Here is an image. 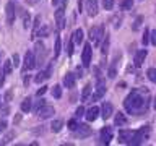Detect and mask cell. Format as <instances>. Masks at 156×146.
<instances>
[{"instance_id":"5bb4252c","label":"cell","mask_w":156,"mask_h":146,"mask_svg":"<svg viewBox=\"0 0 156 146\" xmlns=\"http://www.w3.org/2000/svg\"><path fill=\"white\" fill-rule=\"evenodd\" d=\"M51 71H52V63H49V67L46 68V70H41V71L36 75L34 81H36V83H41V81H44V80H47V78L51 76Z\"/></svg>"},{"instance_id":"ee69618b","label":"cell","mask_w":156,"mask_h":146,"mask_svg":"<svg viewBox=\"0 0 156 146\" xmlns=\"http://www.w3.org/2000/svg\"><path fill=\"white\" fill-rule=\"evenodd\" d=\"M44 106V99H41V101H37V104H36V107H34V112H37L41 107Z\"/></svg>"},{"instance_id":"4316f807","label":"cell","mask_w":156,"mask_h":146,"mask_svg":"<svg viewBox=\"0 0 156 146\" xmlns=\"http://www.w3.org/2000/svg\"><path fill=\"white\" fill-rule=\"evenodd\" d=\"M36 36H49V26H42V28H37V31H36V34H34V37Z\"/></svg>"},{"instance_id":"8fae6325","label":"cell","mask_w":156,"mask_h":146,"mask_svg":"<svg viewBox=\"0 0 156 146\" xmlns=\"http://www.w3.org/2000/svg\"><path fill=\"white\" fill-rule=\"evenodd\" d=\"M104 94H106V86H104V83H102L101 78H98V86H96V91H94V94H93L91 101H99Z\"/></svg>"},{"instance_id":"7bdbcfd3","label":"cell","mask_w":156,"mask_h":146,"mask_svg":"<svg viewBox=\"0 0 156 146\" xmlns=\"http://www.w3.org/2000/svg\"><path fill=\"white\" fill-rule=\"evenodd\" d=\"M150 36H151V44H153V46H156V29L150 33Z\"/></svg>"},{"instance_id":"f6af8a7d","label":"cell","mask_w":156,"mask_h":146,"mask_svg":"<svg viewBox=\"0 0 156 146\" xmlns=\"http://www.w3.org/2000/svg\"><path fill=\"white\" fill-rule=\"evenodd\" d=\"M15 136V131H10V133L5 136V143H8V141H12V138Z\"/></svg>"},{"instance_id":"d590c367","label":"cell","mask_w":156,"mask_h":146,"mask_svg":"<svg viewBox=\"0 0 156 146\" xmlns=\"http://www.w3.org/2000/svg\"><path fill=\"white\" fill-rule=\"evenodd\" d=\"M148 41H150V31H148V29H145L143 37H141V42H143L145 46H146V42H148Z\"/></svg>"},{"instance_id":"f546056e","label":"cell","mask_w":156,"mask_h":146,"mask_svg":"<svg viewBox=\"0 0 156 146\" xmlns=\"http://www.w3.org/2000/svg\"><path fill=\"white\" fill-rule=\"evenodd\" d=\"M29 24H31V16H29V13H24L23 15V26L28 29Z\"/></svg>"},{"instance_id":"8992f818","label":"cell","mask_w":156,"mask_h":146,"mask_svg":"<svg viewBox=\"0 0 156 146\" xmlns=\"http://www.w3.org/2000/svg\"><path fill=\"white\" fill-rule=\"evenodd\" d=\"M34 57H36V65H41L46 58V46L42 42H36V52H34Z\"/></svg>"},{"instance_id":"277c9868","label":"cell","mask_w":156,"mask_h":146,"mask_svg":"<svg viewBox=\"0 0 156 146\" xmlns=\"http://www.w3.org/2000/svg\"><path fill=\"white\" fill-rule=\"evenodd\" d=\"M34 67H36V57H34V52L28 50L26 55H24V60H23V71L33 70Z\"/></svg>"},{"instance_id":"5b68a950","label":"cell","mask_w":156,"mask_h":146,"mask_svg":"<svg viewBox=\"0 0 156 146\" xmlns=\"http://www.w3.org/2000/svg\"><path fill=\"white\" fill-rule=\"evenodd\" d=\"M36 114H37V117H39L41 120H46V119H51V117H54V114H55V109H54L52 106H46V104H44L41 109L36 112Z\"/></svg>"},{"instance_id":"f1b7e54d","label":"cell","mask_w":156,"mask_h":146,"mask_svg":"<svg viewBox=\"0 0 156 146\" xmlns=\"http://www.w3.org/2000/svg\"><path fill=\"white\" fill-rule=\"evenodd\" d=\"M60 54V37L55 36V47H54V57H58Z\"/></svg>"},{"instance_id":"f907efd6","label":"cell","mask_w":156,"mask_h":146,"mask_svg":"<svg viewBox=\"0 0 156 146\" xmlns=\"http://www.w3.org/2000/svg\"><path fill=\"white\" fill-rule=\"evenodd\" d=\"M60 2H63V0H52V5H58Z\"/></svg>"},{"instance_id":"f35d334b","label":"cell","mask_w":156,"mask_h":146,"mask_svg":"<svg viewBox=\"0 0 156 146\" xmlns=\"http://www.w3.org/2000/svg\"><path fill=\"white\" fill-rule=\"evenodd\" d=\"M75 115H76V117H83V115H85V109H83V106H80V107L75 110Z\"/></svg>"},{"instance_id":"603a6c76","label":"cell","mask_w":156,"mask_h":146,"mask_svg":"<svg viewBox=\"0 0 156 146\" xmlns=\"http://www.w3.org/2000/svg\"><path fill=\"white\" fill-rule=\"evenodd\" d=\"M90 94H91V85H86L83 88V92H81V102H88Z\"/></svg>"},{"instance_id":"b9f144b4","label":"cell","mask_w":156,"mask_h":146,"mask_svg":"<svg viewBox=\"0 0 156 146\" xmlns=\"http://www.w3.org/2000/svg\"><path fill=\"white\" fill-rule=\"evenodd\" d=\"M5 130H7V122L0 119V133H2V131H5Z\"/></svg>"},{"instance_id":"816d5d0a","label":"cell","mask_w":156,"mask_h":146,"mask_svg":"<svg viewBox=\"0 0 156 146\" xmlns=\"http://www.w3.org/2000/svg\"><path fill=\"white\" fill-rule=\"evenodd\" d=\"M28 85H29V76L24 78V86H28Z\"/></svg>"},{"instance_id":"484cf974","label":"cell","mask_w":156,"mask_h":146,"mask_svg":"<svg viewBox=\"0 0 156 146\" xmlns=\"http://www.w3.org/2000/svg\"><path fill=\"white\" fill-rule=\"evenodd\" d=\"M31 110V99L26 97V99H23L21 102V112H29Z\"/></svg>"},{"instance_id":"7c38bea8","label":"cell","mask_w":156,"mask_h":146,"mask_svg":"<svg viewBox=\"0 0 156 146\" xmlns=\"http://www.w3.org/2000/svg\"><path fill=\"white\" fill-rule=\"evenodd\" d=\"M63 5H65V0L62 2V7L57 8V12H55V21H57V28L58 29L65 28V19H63V13H65L63 10H65V8H63Z\"/></svg>"},{"instance_id":"ffe728a7","label":"cell","mask_w":156,"mask_h":146,"mask_svg":"<svg viewBox=\"0 0 156 146\" xmlns=\"http://www.w3.org/2000/svg\"><path fill=\"white\" fill-rule=\"evenodd\" d=\"M114 123H115V127H124V125L127 123V117H125L124 114H122V112H119V114L115 115Z\"/></svg>"},{"instance_id":"bcb514c9","label":"cell","mask_w":156,"mask_h":146,"mask_svg":"<svg viewBox=\"0 0 156 146\" xmlns=\"http://www.w3.org/2000/svg\"><path fill=\"white\" fill-rule=\"evenodd\" d=\"M12 96H13V91H12V89H8V91H7V94H5V101L8 102L10 99H12Z\"/></svg>"},{"instance_id":"3957f363","label":"cell","mask_w":156,"mask_h":146,"mask_svg":"<svg viewBox=\"0 0 156 146\" xmlns=\"http://www.w3.org/2000/svg\"><path fill=\"white\" fill-rule=\"evenodd\" d=\"M102 36H104V28L102 26H93L90 29V39H91V42L94 44V46H98V44L101 42Z\"/></svg>"},{"instance_id":"7dc6e473","label":"cell","mask_w":156,"mask_h":146,"mask_svg":"<svg viewBox=\"0 0 156 146\" xmlns=\"http://www.w3.org/2000/svg\"><path fill=\"white\" fill-rule=\"evenodd\" d=\"M120 19H122V18H117V16L114 18V21H115V23H114V28H115V29L120 26Z\"/></svg>"},{"instance_id":"c3c4849f","label":"cell","mask_w":156,"mask_h":146,"mask_svg":"<svg viewBox=\"0 0 156 146\" xmlns=\"http://www.w3.org/2000/svg\"><path fill=\"white\" fill-rule=\"evenodd\" d=\"M3 81H5V76H3V71H0V88H2V85H3Z\"/></svg>"},{"instance_id":"60d3db41","label":"cell","mask_w":156,"mask_h":146,"mask_svg":"<svg viewBox=\"0 0 156 146\" xmlns=\"http://www.w3.org/2000/svg\"><path fill=\"white\" fill-rule=\"evenodd\" d=\"M76 125H78V123H76V120H70V122H68V128H70L72 131L76 128Z\"/></svg>"},{"instance_id":"4fadbf2b","label":"cell","mask_w":156,"mask_h":146,"mask_svg":"<svg viewBox=\"0 0 156 146\" xmlns=\"http://www.w3.org/2000/svg\"><path fill=\"white\" fill-rule=\"evenodd\" d=\"M86 13L90 16H96L98 15V0H85Z\"/></svg>"},{"instance_id":"836d02e7","label":"cell","mask_w":156,"mask_h":146,"mask_svg":"<svg viewBox=\"0 0 156 146\" xmlns=\"http://www.w3.org/2000/svg\"><path fill=\"white\" fill-rule=\"evenodd\" d=\"M141 21H143V18H141V16H136V19H135V23H133V26H132V29H133V31H136V29H140V26H141Z\"/></svg>"},{"instance_id":"7402d4cb","label":"cell","mask_w":156,"mask_h":146,"mask_svg":"<svg viewBox=\"0 0 156 146\" xmlns=\"http://www.w3.org/2000/svg\"><path fill=\"white\" fill-rule=\"evenodd\" d=\"M117 62H119V55H115V58L112 60V65H111V68H109V78H115V75H117V70H115V67H117Z\"/></svg>"},{"instance_id":"7a4b0ae2","label":"cell","mask_w":156,"mask_h":146,"mask_svg":"<svg viewBox=\"0 0 156 146\" xmlns=\"http://www.w3.org/2000/svg\"><path fill=\"white\" fill-rule=\"evenodd\" d=\"M150 125H145V127H141L140 130H136L133 131V135H132V141H130V144H133V146H138L141 143H145L146 140L150 138Z\"/></svg>"},{"instance_id":"d6986e66","label":"cell","mask_w":156,"mask_h":146,"mask_svg":"<svg viewBox=\"0 0 156 146\" xmlns=\"http://www.w3.org/2000/svg\"><path fill=\"white\" fill-rule=\"evenodd\" d=\"M63 85H65V88L75 86V75H73V73H67V75L63 76Z\"/></svg>"},{"instance_id":"52a82bcc","label":"cell","mask_w":156,"mask_h":146,"mask_svg":"<svg viewBox=\"0 0 156 146\" xmlns=\"http://www.w3.org/2000/svg\"><path fill=\"white\" fill-rule=\"evenodd\" d=\"M15 16H16V5L15 0H10L7 3V24H13Z\"/></svg>"},{"instance_id":"ba28073f","label":"cell","mask_w":156,"mask_h":146,"mask_svg":"<svg viewBox=\"0 0 156 146\" xmlns=\"http://www.w3.org/2000/svg\"><path fill=\"white\" fill-rule=\"evenodd\" d=\"M73 131H75V135L78 138H86V136L91 135V127L88 123H80V125H76V128Z\"/></svg>"},{"instance_id":"cb8c5ba5","label":"cell","mask_w":156,"mask_h":146,"mask_svg":"<svg viewBox=\"0 0 156 146\" xmlns=\"http://www.w3.org/2000/svg\"><path fill=\"white\" fill-rule=\"evenodd\" d=\"M62 127H63V122L62 120H54L52 125H51V130L54 131V133H58V131L62 130Z\"/></svg>"},{"instance_id":"2e32d148","label":"cell","mask_w":156,"mask_h":146,"mask_svg":"<svg viewBox=\"0 0 156 146\" xmlns=\"http://www.w3.org/2000/svg\"><path fill=\"white\" fill-rule=\"evenodd\" d=\"M146 55H148V50H146V49H141V50L136 52L135 60H133V62H135V67H141V65H143V62H145Z\"/></svg>"},{"instance_id":"9a60e30c","label":"cell","mask_w":156,"mask_h":146,"mask_svg":"<svg viewBox=\"0 0 156 146\" xmlns=\"http://www.w3.org/2000/svg\"><path fill=\"white\" fill-rule=\"evenodd\" d=\"M132 135H133V131H130V130H120V131H119V143L130 144Z\"/></svg>"},{"instance_id":"e575fe53","label":"cell","mask_w":156,"mask_h":146,"mask_svg":"<svg viewBox=\"0 0 156 146\" xmlns=\"http://www.w3.org/2000/svg\"><path fill=\"white\" fill-rule=\"evenodd\" d=\"M148 78L153 83H156V68H150L148 70Z\"/></svg>"},{"instance_id":"4dcf8cb0","label":"cell","mask_w":156,"mask_h":146,"mask_svg":"<svg viewBox=\"0 0 156 146\" xmlns=\"http://www.w3.org/2000/svg\"><path fill=\"white\" fill-rule=\"evenodd\" d=\"M52 96H54V97H57V99L62 96V88L58 86V85H55V86H54V89H52Z\"/></svg>"},{"instance_id":"d6a6232c","label":"cell","mask_w":156,"mask_h":146,"mask_svg":"<svg viewBox=\"0 0 156 146\" xmlns=\"http://www.w3.org/2000/svg\"><path fill=\"white\" fill-rule=\"evenodd\" d=\"M39 24H41V16H36V19H34V28H33V36H31L33 39H34V34H36Z\"/></svg>"},{"instance_id":"74e56055","label":"cell","mask_w":156,"mask_h":146,"mask_svg":"<svg viewBox=\"0 0 156 146\" xmlns=\"http://www.w3.org/2000/svg\"><path fill=\"white\" fill-rule=\"evenodd\" d=\"M12 63H13L15 67H18V65H20V55H18V54H13V57H12Z\"/></svg>"},{"instance_id":"e0dca14e","label":"cell","mask_w":156,"mask_h":146,"mask_svg":"<svg viewBox=\"0 0 156 146\" xmlns=\"http://www.w3.org/2000/svg\"><path fill=\"white\" fill-rule=\"evenodd\" d=\"M101 112H102V119L104 120H107L109 119V117L114 114V107H112V104L111 102H104V106H102V109H101Z\"/></svg>"},{"instance_id":"1f68e13d","label":"cell","mask_w":156,"mask_h":146,"mask_svg":"<svg viewBox=\"0 0 156 146\" xmlns=\"http://www.w3.org/2000/svg\"><path fill=\"white\" fill-rule=\"evenodd\" d=\"M102 7H104V10H112L114 8V0H102Z\"/></svg>"},{"instance_id":"db71d44e","label":"cell","mask_w":156,"mask_h":146,"mask_svg":"<svg viewBox=\"0 0 156 146\" xmlns=\"http://www.w3.org/2000/svg\"><path fill=\"white\" fill-rule=\"evenodd\" d=\"M0 104H2V101H0Z\"/></svg>"},{"instance_id":"9c48e42d","label":"cell","mask_w":156,"mask_h":146,"mask_svg":"<svg viewBox=\"0 0 156 146\" xmlns=\"http://www.w3.org/2000/svg\"><path fill=\"white\" fill-rule=\"evenodd\" d=\"M111 140H112V127L106 125L104 128L101 130V133H99V141L102 144H109Z\"/></svg>"},{"instance_id":"83f0119b","label":"cell","mask_w":156,"mask_h":146,"mask_svg":"<svg viewBox=\"0 0 156 146\" xmlns=\"http://www.w3.org/2000/svg\"><path fill=\"white\" fill-rule=\"evenodd\" d=\"M133 7V0H122L120 2V8L122 10H130Z\"/></svg>"},{"instance_id":"44dd1931","label":"cell","mask_w":156,"mask_h":146,"mask_svg":"<svg viewBox=\"0 0 156 146\" xmlns=\"http://www.w3.org/2000/svg\"><path fill=\"white\" fill-rule=\"evenodd\" d=\"M72 39H73V44H78V46H80V44L83 42V31L81 29H76V31L73 33Z\"/></svg>"},{"instance_id":"8d00e7d4","label":"cell","mask_w":156,"mask_h":146,"mask_svg":"<svg viewBox=\"0 0 156 146\" xmlns=\"http://www.w3.org/2000/svg\"><path fill=\"white\" fill-rule=\"evenodd\" d=\"M107 47H109V37L106 36V41H104V44H102V49H101V52H102V54H107Z\"/></svg>"},{"instance_id":"ac0fdd59","label":"cell","mask_w":156,"mask_h":146,"mask_svg":"<svg viewBox=\"0 0 156 146\" xmlns=\"http://www.w3.org/2000/svg\"><path fill=\"white\" fill-rule=\"evenodd\" d=\"M98 114H99V107H96V106H93V107H90L88 109V112H86V120L88 122H93V120H96L98 119Z\"/></svg>"},{"instance_id":"6da1fadb","label":"cell","mask_w":156,"mask_h":146,"mask_svg":"<svg viewBox=\"0 0 156 146\" xmlns=\"http://www.w3.org/2000/svg\"><path fill=\"white\" fill-rule=\"evenodd\" d=\"M148 104H150L148 91H145V94H143L140 89H133L124 101L125 110L129 112V114H135V115H140V114H143V112H146Z\"/></svg>"},{"instance_id":"f5cc1de1","label":"cell","mask_w":156,"mask_h":146,"mask_svg":"<svg viewBox=\"0 0 156 146\" xmlns=\"http://www.w3.org/2000/svg\"><path fill=\"white\" fill-rule=\"evenodd\" d=\"M153 107L156 109V96H154V101H153Z\"/></svg>"},{"instance_id":"681fc988","label":"cell","mask_w":156,"mask_h":146,"mask_svg":"<svg viewBox=\"0 0 156 146\" xmlns=\"http://www.w3.org/2000/svg\"><path fill=\"white\" fill-rule=\"evenodd\" d=\"M76 76H80V78L83 76V70H81V68H80V67H78V68H76Z\"/></svg>"},{"instance_id":"d4e9b609","label":"cell","mask_w":156,"mask_h":146,"mask_svg":"<svg viewBox=\"0 0 156 146\" xmlns=\"http://www.w3.org/2000/svg\"><path fill=\"white\" fill-rule=\"evenodd\" d=\"M12 70H13V63H12V60H5V63H3V75H10L12 73Z\"/></svg>"},{"instance_id":"ab89813d","label":"cell","mask_w":156,"mask_h":146,"mask_svg":"<svg viewBox=\"0 0 156 146\" xmlns=\"http://www.w3.org/2000/svg\"><path fill=\"white\" fill-rule=\"evenodd\" d=\"M46 91H47V86H41V88L37 89V92H36V94H37L39 97H41L42 94H46Z\"/></svg>"},{"instance_id":"30bf717a","label":"cell","mask_w":156,"mask_h":146,"mask_svg":"<svg viewBox=\"0 0 156 146\" xmlns=\"http://www.w3.org/2000/svg\"><path fill=\"white\" fill-rule=\"evenodd\" d=\"M91 44H85L83 47V54H81V60H83V67H90L91 65Z\"/></svg>"}]
</instances>
